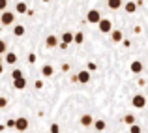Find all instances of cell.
<instances>
[{"label": "cell", "instance_id": "cell-1", "mask_svg": "<svg viewBox=\"0 0 148 133\" xmlns=\"http://www.w3.org/2000/svg\"><path fill=\"white\" fill-rule=\"evenodd\" d=\"M15 23V13L13 11H2V15H0V25L2 26H13Z\"/></svg>", "mask_w": 148, "mask_h": 133}, {"label": "cell", "instance_id": "cell-2", "mask_svg": "<svg viewBox=\"0 0 148 133\" xmlns=\"http://www.w3.org/2000/svg\"><path fill=\"white\" fill-rule=\"evenodd\" d=\"M98 28H99V32L101 34H109L112 30V23H111V19H103L101 17L99 21H98Z\"/></svg>", "mask_w": 148, "mask_h": 133}, {"label": "cell", "instance_id": "cell-3", "mask_svg": "<svg viewBox=\"0 0 148 133\" xmlns=\"http://www.w3.org/2000/svg\"><path fill=\"white\" fill-rule=\"evenodd\" d=\"M131 105H133V109H145L146 107V97L143 94H135L133 99H131Z\"/></svg>", "mask_w": 148, "mask_h": 133}, {"label": "cell", "instance_id": "cell-4", "mask_svg": "<svg viewBox=\"0 0 148 133\" xmlns=\"http://www.w3.org/2000/svg\"><path fill=\"white\" fill-rule=\"evenodd\" d=\"M75 77H77V83H81V84H88V83H90V79H92V75H90V71H88V69L79 71Z\"/></svg>", "mask_w": 148, "mask_h": 133}, {"label": "cell", "instance_id": "cell-5", "mask_svg": "<svg viewBox=\"0 0 148 133\" xmlns=\"http://www.w3.org/2000/svg\"><path fill=\"white\" fill-rule=\"evenodd\" d=\"M15 130L17 131H26L28 130V118H25V116H21V118H15Z\"/></svg>", "mask_w": 148, "mask_h": 133}, {"label": "cell", "instance_id": "cell-6", "mask_svg": "<svg viewBox=\"0 0 148 133\" xmlns=\"http://www.w3.org/2000/svg\"><path fill=\"white\" fill-rule=\"evenodd\" d=\"M99 19H101V13H99L98 10H90V11L86 13V21H88V23H92V25H98Z\"/></svg>", "mask_w": 148, "mask_h": 133}, {"label": "cell", "instance_id": "cell-7", "mask_svg": "<svg viewBox=\"0 0 148 133\" xmlns=\"http://www.w3.org/2000/svg\"><path fill=\"white\" fill-rule=\"evenodd\" d=\"M92 122H94V118H92V114H88V112H84V114L79 118V124H81L83 128H90Z\"/></svg>", "mask_w": 148, "mask_h": 133}, {"label": "cell", "instance_id": "cell-8", "mask_svg": "<svg viewBox=\"0 0 148 133\" xmlns=\"http://www.w3.org/2000/svg\"><path fill=\"white\" fill-rule=\"evenodd\" d=\"M109 34H111V40L114 41V43H120V41L124 40V32L122 30H111Z\"/></svg>", "mask_w": 148, "mask_h": 133}, {"label": "cell", "instance_id": "cell-9", "mask_svg": "<svg viewBox=\"0 0 148 133\" xmlns=\"http://www.w3.org/2000/svg\"><path fill=\"white\" fill-rule=\"evenodd\" d=\"M13 88H15V90H25V88H26V79H25V77L13 79Z\"/></svg>", "mask_w": 148, "mask_h": 133}, {"label": "cell", "instance_id": "cell-10", "mask_svg": "<svg viewBox=\"0 0 148 133\" xmlns=\"http://www.w3.org/2000/svg\"><path fill=\"white\" fill-rule=\"evenodd\" d=\"M4 62H6V64H11V66H13L15 62H17V54H15L13 51H6V58H4Z\"/></svg>", "mask_w": 148, "mask_h": 133}, {"label": "cell", "instance_id": "cell-11", "mask_svg": "<svg viewBox=\"0 0 148 133\" xmlns=\"http://www.w3.org/2000/svg\"><path fill=\"white\" fill-rule=\"evenodd\" d=\"M45 45H47L49 49H54V47L58 45V38L54 36V34H51V36H47V40H45Z\"/></svg>", "mask_w": 148, "mask_h": 133}, {"label": "cell", "instance_id": "cell-12", "mask_svg": "<svg viewBox=\"0 0 148 133\" xmlns=\"http://www.w3.org/2000/svg\"><path fill=\"white\" fill-rule=\"evenodd\" d=\"M53 73H54V68L51 64H43V68H41V75L43 77H53Z\"/></svg>", "mask_w": 148, "mask_h": 133}, {"label": "cell", "instance_id": "cell-13", "mask_svg": "<svg viewBox=\"0 0 148 133\" xmlns=\"http://www.w3.org/2000/svg\"><path fill=\"white\" fill-rule=\"evenodd\" d=\"M130 69H131V73H141L143 71V62L141 60H135L133 64L130 66Z\"/></svg>", "mask_w": 148, "mask_h": 133}, {"label": "cell", "instance_id": "cell-14", "mask_svg": "<svg viewBox=\"0 0 148 133\" xmlns=\"http://www.w3.org/2000/svg\"><path fill=\"white\" fill-rule=\"evenodd\" d=\"M15 11H17V13H26V11H28V4L26 2H17L15 4Z\"/></svg>", "mask_w": 148, "mask_h": 133}, {"label": "cell", "instance_id": "cell-15", "mask_svg": "<svg viewBox=\"0 0 148 133\" xmlns=\"http://www.w3.org/2000/svg\"><path fill=\"white\" fill-rule=\"evenodd\" d=\"M25 32H26V28H25L23 25H15V26H13V36L21 38V36H25Z\"/></svg>", "mask_w": 148, "mask_h": 133}, {"label": "cell", "instance_id": "cell-16", "mask_svg": "<svg viewBox=\"0 0 148 133\" xmlns=\"http://www.w3.org/2000/svg\"><path fill=\"white\" fill-rule=\"evenodd\" d=\"M92 126L96 128V131H105L107 124H105V120H94V122H92Z\"/></svg>", "mask_w": 148, "mask_h": 133}, {"label": "cell", "instance_id": "cell-17", "mask_svg": "<svg viewBox=\"0 0 148 133\" xmlns=\"http://www.w3.org/2000/svg\"><path fill=\"white\" fill-rule=\"evenodd\" d=\"M122 0H107V6L111 8V10H120L122 8Z\"/></svg>", "mask_w": 148, "mask_h": 133}, {"label": "cell", "instance_id": "cell-18", "mask_svg": "<svg viewBox=\"0 0 148 133\" xmlns=\"http://www.w3.org/2000/svg\"><path fill=\"white\" fill-rule=\"evenodd\" d=\"M137 4H135V2H126V6H124V10H126L127 11V13H135V11H137Z\"/></svg>", "mask_w": 148, "mask_h": 133}, {"label": "cell", "instance_id": "cell-19", "mask_svg": "<svg viewBox=\"0 0 148 133\" xmlns=\"http://www.w3.org/2000/svg\"><path fill=\"white\" fill-rule=\"evenodd\" d=\"M62 43H73V32H64L62 34Z\"/></svg>", "mask_w": 148, "mask_h": 133}, {"label": "cell", "instance_id": "cell-20", "mask_svg": "<svg viewBox=\"0 0 148 133\" xmlns=\"http://www.w3.org/2000/svg\"><path fill=\"white\" fill-rule=\"evenodd\" d=\"M83 41H84V34L83 32H75V34H73V43L81 45Z\"/></svg>", "mask_w": 148, "mask_h": 133}, {"label": "cell", "instance_id": "cell-21", "mask_svg": "<svg viewBox=\"0 0 148 133\" xmlns=\"http://www.w3.org/2000/svg\"><path fill=\"white\" fill-rule=\"evenodd\" d=\"M124 122L131 126V124H135V116L133 114H126V116H124Z\"/></svg>", "mask_w": 148, "mask_h": 133}, {"label": "cell", "instance_id": "cell-22", "mask_svg": "<svg viewBox=\"0 0 148 133\" xmlns=\"http://www.w3.org/2000/svg\"><path fill=\"white\" fill-rule=\"evenodd\" d=\"M19 77H23V71H21V69H17V68H15L13 71H11V79H19Z\"/></svg>", "mask_w": 148, "mask_h": 133}, {"label": "cell", "instance_id": "cell-23", "mask_svg": "<svg viewBox=\"0 0 148 133\" xmlns=\"http://www.w3.org/2000/svg\"><path fill=\"white\" fill-rule=\"evenodd\" d=\"M130 133H141V126H137V124H131V126H130Z\"/></svg>", "mask_w": 148, "mask_h": 133}, {"label": "cell", "instance_id": "cell-24", "mask_svg": "<svg viewBox=\"0 0 148 133\" xmlns=\"http://www.w3.org/2000/svg\"><path fill=\"white\" fill-rule=\"evenodd\" d=\"M6 51H8V43L4 40H0V54H4Z\"/></svg>", "mask_w": 148, "mask_h": 133}, {"label": "cell", "instance_id": "cell-25", "mask_svg": "<svg viewBox=\"0 0 148 133\" xmlns=\"http://www.w3.org/2000/svg\"><path fill=\"white\" fill-rule=\"evenodd\" d=\"M8 107V97L0 96V109H6Z\"/></svg>", "mask_w": 148, "mask_h": 133}, {"label": "cell", "instance_id": "cell-26", "mask_svg": "<svg viewBox=\"0 0 148 133\" xmlns=\"http://www.w3.org/2000/svg\"><path fill=\"white\" fill-rule=\"evenodd\" d=\"M51 133H60V126L58 124H51Z\"/></svg>", "mask_w": 148, "mask_h": 133}, {"label": "cell", "instance_id": "cell-27", "mask_svg": "<svg viewBox=\"0 0 148 133\" xmlns=\"http://www.w3.org/2000/svg\"><path fill=\"white\" fill-rule=\"evenodd\" d=\"M96 69H98L96 62H88V71H96Z\"/></svg>", "mask_w": 148, "mask_h": 133}, {"label": "cell", "instance_id": "cell-28", "mask_svg": "<svg viewBox=\"0 0 148 133\" xmlns=\"http://www.w3.org/2000/svg\"><path fill=\"white\" fill-rule=\"evenodd\" d=\"M34 86H36L38 90H41V88H43V81H41V79H38L36 83H34Z\"/></svg>", "mask_w": 148, "mask_h": 133}, {"label": "cell", "instance_id": "cell-29", "mask_svg": "<svg viewBox=\"0 0 148 133\" xmlns=\"http://www.w3.org/2000/svg\"><path fill=\"white\" fill-rule=\"evenodd\" d=\"M8 8V0H0V11H4Z\"/></svg>", "mask_w": 148, "mask_h": 133}, {"label": "cell", "instance_id": "cell-30", "mask_svg": "<svg viewBox=\"0 0 148 133\" xmlns=\"http://www.w3.org/2000/svg\"><path fill=\"white\" fill-rule=\"evenodd\" d=\"M4 126H6V128H13V126H15V120H13V118H10L6 124H4Z\"/></svg>", "mask_w": 148, "mask_h": 133}, {"label": "cell", "instance_id": "cell-31", "mask_svg": "<svg viewBox=\"0 0 148 133\" xmlns=\"http://www.w3.org/2000/svg\"><path fill=\"white\" fill-rule=\"evenodd\" d=\"M28 62H30V64H34V62H36V54H28Z\"/></svg>", "mask_w": 148, "mask_h": 133}, {"label": "cell", "instance_id": "cell-32", "mask_svg": "<svg viewBox=\"0 0 148 133\" xmlns=\"http://www.w3.org/2000/svg\"><path fill=\"white\" fill-rule=\"evenodd\" d=\"M56 47H60V49H62V51H66V49H68V47H69V45H68V43H60V45H56Z\"/></svg>", "mask_w": 148, "mask_h": 133}, {"label": "cell", "instance_id": "cell-33", "mask_svg": "<svg viewBox=\"0 0 148 133\" xmlns=\"http://www.w3.org/2000/svg\"><path fill=\"white\" fill-rule=\"evenodd\" d=\"M141 30H143L141 26H135V28H133V32H135V34H141Z\"/></svg>", "mask_w": 148, "mask_h": 133}, {"label": "cell", "instance_id": "cell-34", "mask_svg": "<svg viewBox=\"0 0 148 133\" xmlns=\"http://www.w3.org/2000/svg\"><path fill=\"white\" fill-rule=\"evenodd\" d=\"M2 71H4V60L0 58V73H2Z\"/></svg>", "mask_w": 148, "mask_h": 133}, {"label": "cell", "instance_id": "cell-35", "mask_svg": "<svg viewBox=\"0 0 148 133\" xmlns=\"http://www.w3.org/2000/svg\"><path fill=\"white\" fill-rule=\"evenodd\" d=\"M41 2H43V4H47V2H51V0H41Z\"/></svg>", "mask_w": 148, "mask_h": 133}]
</instances>
